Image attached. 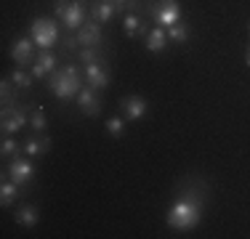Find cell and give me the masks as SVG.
<instances>
[{
  "mask_svg": "<svg viewBox=\"0 0 250 239\" xmlns=\"http://www.w3.org/2000/svg\"><path fill=\"white\" fill-rule=\"evenodd\" d=\"M14 218H16V223H21V226H35L40 220V213H38V207H32V205H21L19 210L14 213Z\"/></svg>",
  "mask_w": 250,
  "mask_h": 239,
  "instance_id": "obj_16",
  "label": "cell"
},
{
  "mask_svg": "<svg viewBox=\"0 0 250 239\" xmlns=\"http://www.w3.org/2000/svg\"><path fill=\"white\" fill-rule=\"evenodd\" d=\"M152 16L160 27H173L181 21V8H178L176 0H157L152 5Z\"/></svg>",
  "mask_w": 250,
  "mask_h": 239,
  "instance_id": "obj_5",
  "label": "cell"
},
{
  "mask_svg": "<svg viewBox=\"0 0 250 239\" xmlns=\"http://www.w3.org/2000/svg\"><path fill=\"white\" fill-rule=\"evenodd\" d=\"M245 61H248V67H250V48H248V53H245Z\"/></svg>",
  "mask_w": 250,
  "mask_h": 239,
  "instance_id": "obj_27",
  "label": "cell"
},
{
  "mask_svg": "<svg viewBox=\"0 0 250 239\" xmlns=\"http://www.w3.org/2000/svg\"><path fill=\"white\" fill-rule=\"evenodd\" d=\"M8 176H11V181L16 183V186H24V183H29L35 178V167L29 159H21L19 154L14 157V162H11L8 167Z\"/></svg>",
  "mask_w": 250,
  "mask_h": 239,
  "instance_id": "obj_7",
  "label": "cell"
},
{
  "mask_svg": "<svg viewBox=\"0 0 250 239\" xmlns=\"http://www.w3.org/2000/svg\"><path fill=\"white\" fill-rule=\"evenodd\" d=\"M29 38L35 40V45L43 48V51H51L53 45H56L59 40V27L53 19H45V16H40V19L32 21V29H29Z\"/></svg>",
  "mask_w": 250,
  "mask_h": 239,
  "instance_id": "obj_3",
  "label": "cell"
},
{
  "mask_svg": "<svg viewBox=\"0 0 250 239\" xmlns=\"http://www.w3.org/2000/svg\"><path fill=\"white\" fill-rule=\"evenodd\" d=\"M77 106H80L83 115L96 117L99 112H101V99H99L96 88H83V91L77 93Z\"/></svg>",
  "mask_w": 250,
  "mask_h": 239,
  "instance_id": "obj_8",
  "label": "cell"
},
{
  "mask_svg": "<svg viewBox=\"0 0 250 239\" xmlns=\"http://www.w3.org/2000/svg\"><path fill=\"white\" fill-rule=\"evenodd\" d=\"M29 122H32V128L38 130V133H40V130H45V128H48V120H45L43 106H35V109H32V115H29Z\"/></svg>",
  "mask_w": 250,
  "mask_h": 239,
  "instance_id": "obj_21",
  "label": "cell"
},
{
  "mask_svg": "<svg viewBox=\"0 0 250 239\" xmlns=\"http://www.w3.org/2000/svg\"><path fill=\"white\" fill-rule=\"evenodd\" d=\"M32 48H35L32 38H19L11 45V59H14L16 64H29L32 61Z\"/></svg>",
  "mask_w": 250,
  "mask_h": 239,
  "instance_id": "obj_12",
  "label": "cell"
},
{
  "mask_svg": "<svg viewBox=\"0 0 250 239\" xmlns=\"http://www.w3.org/2000/svg\"><path fill=\"white\" fill-rule=\"evenodd\" d=\"M80 61L83 64H93V61H99V53L88 45V48H83V51H80Z\"/></svg>",
  "mask_w": 250,
  "mask_h": 239,
  "instance_id": "obj_26",
  "label": "cell"
},
{
  "mask_svg": "<svg viewBox=\"0 0 250 239\" xmlns=\"http://www.w3.org/2000/svg\"><path fill=\"white\" fill-rule=\"evenodd\" d=\"M189 35H192V32H189V24L178 21V24H173V27H168V38L173 40V43H187Z\"/></svg>",
  "mask_w": 250,
  "mask_h": 239,
  "instance_id": "obj_20",
  "label": "cell"
},
{
  "mask_svg": "<svg viewBox=\"0 0 250 239\" xmlns=\"http://www.w3.org/2000/svg\"><path fill=\"white\" fill-rule=\"evenodd\" d=\"M56 72V53L53 51H43L38 56V64H32V77H45V75H53Z\"/></svg>",
  "mask_w": 250,
  "mask_h": 239,
  "instance_id": "obj_13",
  "label": "cell"
},
{
  "mask_svg": "<svg viewBox=\"0 0 250 239\" xmlns=\"http://www.w3.org/2000/svg\"><path fill=\"white\" fill-rule=\"evenodd\" d=\"M51 149V139L48 136H43V139H29L24 143V154L27 157H40V154H45Z\"/></svg>",
  "mask_w": 250,
  "mask_h": 239,
  "instance_id": "obj_15",
  "label": "cell"
},
{
  "mask_svg": "<svg viewBox=\"0 0 250 239\" xmlns=\"http://www.w3.org/2000/svg\"><path fill=\"white\" fill-rule=\"evenodd\" d=\"M248 32H250V24H248Z\"/></svg>",
  "mask_w": 250,
  "mask_h": 239,
  "instance_id": "obj_28",
  "label": "cell"
},
{
  "mask_svg": "<svg viewBox=\"0 0 250 239\" xmlns=\"http://www.w3.org/2000/svg\"><path fill=\"white\" fill-rule=\"evenodd\" d=\"M24 125H27V106H19V104L5 106L3 109V133L5 136L19 133Z\"/></svg>",
  "mask_w": 250,
  "mask_h": 239,
  "instance_id": "obj_6",
  "label": "cell"
},
{
  "mask_svg": "<svg viewBox=\"0 0 250 239\" xmlns=\"http://www.w3.org/2000/svg\"><path fill=\"white\" fill-rule=\"evenodd\" d=\"M106 130H109V136H115V139H123L125 136V122L120 117H112V120H106Z\"/></svg>",
  "mask_w": 250,
  "mask_h": 239,
  "instance_id": "obj_23",
  "label": "cell"
},
{
  "mask_svg": "<svg viewBox=\"0 0 250 239\" xmlns=\"http://www.w3.org/2000/svg\"><path fill=\"white\" fill-rule=\"evenodd\" d=\"M0 152H3V157H14V154H19V143H16V139L5 136V139H3V146H0Z\"/></svg>",
  "mask_w": 250,
  "mask_h": 239,
  "instance_id": "obj_25",
  "label": "cell"
},
{
  "mask_svg": "<svg viewBox=\"0 0 250 239\" xmlns=\"http://www.w3.org/2000/svg\"><path fill=\"white\" fill-rule=\"evenodd\" d=\"M168 35H165V29L163 27H157V29H152L149 35H146V51H152V53H160V51H165V45H168Z\"/></svg>",
  "mask_w": 250,
  "mask_h": 239,
  "instance_id": "obj_14",
  "label": "cell"
},
{
  "mask_svg": "<svg viewBox=\"0 0 250 239\" xmlns=\"http://www.w3.org/2000/svg\"><path fill=\"white\" fill-rule=\"evenodd\" d=\"M120 106H123V112L128 120H141L146 115V109H149L141 96H125V99H120Z\"/></svg>",
  "mask_w": 250,
  "mask_h": 239,
  "instance_id": "obj_10",
  "label": "cell"
},
{
  "mask_svg": "<svg viewBox=\"0 0 250 239\" xmlns=\"http://www.w3.org/2000/svg\"><path fill=\"white\" fill-rule=\"evenodd\" d=\"M123 24H125V32H128L130 38H136V32H144V21H141L133 11L123 16Z\"/></svg>",
  "mask_w": 250,
  "mask_h": 239,
  "instance_id": "obj_18",
  "label": "cell"
},
{
  "mask_svg": "<svg viewBox=\"0 0 250 239\" xmlns=\"http://www.w3.org/2000/svg\"><path fill=\"white\" fill-rule=\"evenodd\" d=\"M0 101H3V109H5V106H14L16 104V101H14V91H11V82L8 80L0 82Z\"/></svg>",
  "mask_w": 250,
  "mask_h": 239,
  "instance_id": "obj_24",
  "label": "cell"
},
{
  "mask_svg": "<svg viewBox=\"0 0 250 239\" xmlns=\"http://www.w3.org/2000/svg\"><path fill=\"white\" fill-rule=\"evenodd\" d=\"M56 14L62 16L64 27L72 29V32L85 24V21H83V19H85V8H83V3H77V0H75V3H64V0H59V3H56Z\"/></svg>",
  "mask_w": 250,
  "mask_h": 239,
  "instance_id": "obj_4",
  "label": "cell"
},
{
  "mask_svg": "<svg viewBox=\"0 0 250 239\" xmlns=\"http://www.w3.org/2000/svg\"><path fill=\"white\" fill-rule=\"evenodd\" d=\"M11 82H14L16 88H27L32 85V75H27V72H21V69H14V75H11Z\"/></svg>",
  "mask_w": 250,
  "mask_h": 239,
  "instance_id": "obj_22",
  "label": "cell"
},
{
  "mask_svg": "<svg viewBox=\"0 0 250 239\" xmlns=\"http://www.w3.org/2000/svg\"><path fill=\"white\" fill-rule=\"evenodd\" d=\"M85 80L91 88H96V91H104L106 85H109V72L104 69V61H93V64H85Z\"/></svg>",
  "mask_w": 250,
  "mask_h": 239,
  "instance_id": "obj_9",
  "label": "cell"
},
{
  "mask_svg": "<svg viewBox=\"0 0 250 239\" xmlns=\"http://www.w3.org/2000/svg\"><path fill=\"white\" fill-rule=\"evenodd\" d=\"M80 75H77L75 67H62L56 69L51 75V93L56 96V99L67 101V99H75L77 93H80Z\"/></svg>",
  "mask_w": 250,
  "mask_h": 239,
  "instance_id": "obj_2",
  "label": "cell"
},
{
  "mask_svg": "<svg viewBox=\"0 0 250 239\" xmlns=\"http://www.w3.org/2000/svg\"><path fill=\"white\" fill-rule=\"evenodd\" d=\"M112 14H115V5H112L109 0H99V3H93V8H91L93 21H99V24L109 21V19H112Z\"/></svg>",
  "mask_w": 250,
  "mask_h": 239,
  "instance_id": "obj_17",
  "label": "cell"
},
{
  "mask_svg": "<svg viewBox=\"0 0 250 239\" xmlns=\"http://www.w3.org/2000/svg\"><path fill=\"white\" fill-rule=\"evenodd\" d=\"M16 194H19V186H16L14 181H3V186H0V205L8 207Z\"/></svg>",
  "mask_w": 250,
  "mask_h": 239,
  "instance_id": "obj_19",
  "label": "cell"
},
{
  "mask_svg": "<svg viewBox=\"0 0 250 239\" xmlns=\"http://www.w3.org/2000/svg\"><path fill=\"white\" fill-rule=\"evenodd\" d=\"M200 215H202V197L194 194V191H187V194L178 197L173 205H170L165 220L176 231H189L200 223Z\"/></svg>",
  "mask_w": 250,
  "mask_h": 239,
  "instance_id": "obj_1",
  "label": "cell"
},
{
  "mask_svg": "<svg viewBox=\"0 0 250 239\" xmlns=\"http://www.w3.org/2000/svg\"><path fill=\"white\" fill-rule=\"evenodd\" d=\"M77 43L80 45H99L101 43V24L99 21H85L77 29Z\"/></svg>",
  "mask_w": 250,
  "mask_h": 239,
  "instance_id": "obj_11",
  "label": "cell"
}]
</instances>
